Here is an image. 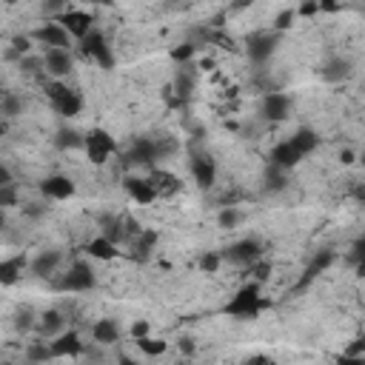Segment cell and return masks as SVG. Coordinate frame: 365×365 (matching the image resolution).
<instances>
[{
	"label": "cell",
	"mask_w": 365,
	"mask_h": 365,
	"mask_svg": "<svg viewBox=\"0 0 365 365\" xmlns=\"http://www.w3.org/2000/svg\"><path fill=\"white\" fill-rule=\"evenodd\" d=\"M262 282L251 279L245 285L237 288V294L222 305V314L228 317H237V319H257L265 308V299H262V291H259Z\"/></svg>",
	"instance_id": "cell-1"
},
{
	"label": "cell",
	"mask_w": 365,
	"mask_h": 365,
	"mask_svg": "<svg viewBox=\"0 0 365 365\" xmlns=\"http://www.w3.org/2000/svg\"><path fill=\"white\" fill-rule=\"evenodd\" d=\"M54 291L60 294H86V291H94L97 288V274L91 268V262L86 259H74L63 274L54 277Z\"/></svg>",
	"instance_id": "cell-2"
},
{
	"label": "cell",
	"mask_w": 365,
	"mask_h": 365,
	"mask_svg": "<svg viewBox=\"0 0 365 365\" xmlns=\"http://www.w3.org/2000/svg\"><path fill=\"white\" fill-rule=\"evenodd\" d=\"M43 91H46V97H48L51 108H54L60 117L71 120V117H77V114L83 111V94H80L77 88H71L68 83L48 77V80H46V86H43Z\"/></svg>",
	"instance_id": "cell-3"
},
{
	"label": "cell",
	"mask_w": 365,
	"mask_h": 365,
	"mask_svg": "<svg viewBox=\"0 0 365 365\" xmlns=\"http://www.w3.org/2000/svg\"><path fill=\"white\" fill-rule=\"evenodd\" d=\"M160 163V148H157V137H134L128 143V148L120 154V165L125 171H140V168H154Z\"/></svg>",
	"instance_id": "cell-4"
},
{
	"label": "cell",
	"mask_w": 365,
	"mask_h": 365,
	"mask_svg": "<svg viewBox=\"0 0 365 365\" xmlns=\"http://www.w3.org/2000/svg\"><path fill=\"white\" fill-rule=\"evenodd\" d=\"M279 40H282V34L274 29H262V31L248 34L245 37V57L251 60V66H265L277 54Z\"/></svg>",
	"instance_id": "cell-5"
},
{
	"label": "cell",
	"mask_w": 365,
	"mask_h": 365,
	"mask_svg": "<svg viewBox=\"0 0 365 365\" xmlns=\"http://www.w3.org/2000/svg\"><path fill=\"white\" fill-rule=\"evenodd\" d=\"M262 257H265V245H262L259 237H242V240L231 242L228 248H222V259L231 262V265H237V268H245V271L257 259H262Z\"/></svg>",
	"instance_id": "cell-6"
},
{
	"label": "cell",
	"mask_w": 365,
	"mask_h": 365,
	"mask_svg": "<svg viewBox=\"0 0 365 365\" xmlns=\"http://www.w3.org/2000/svg\"><path fill=\"white\" fill-rule=\"evenodd\" d=\"M83 151H86V157H88L91 165H106V163L117 154V140H114L106 128L94 125V128L86 131V145H83Z\"/></svg>",
	"instance_id": "cell-7"
},
{
	"label": "cell",
	"mask_w": 365,
	"mask_h": 365,
	"mask_svg": "<svg viewBox=\"0 0 365 365\" xmlns=\"http://www.w3.org/2000/svg\"><path fill=\"white\" fill-rule=\"evenodd\" d=\"M80 54L91 63H97L100 68H114L117 57H114V48L108 46V37L100 31V29H91L83 40H80Z\"/></svg>",
	"instance_id": "cell-8"
},
{
	"label": "cell",
	"mask_w": 365,
	"mask_h": 365,
	"mask_svg": "<svg viewBox=\"0 0 365 365\" xmlns=\"http://www.w3.org/2000/svg\"><path fill=\"white\" fill-rule=\"evenodd\" d=\"M188 171L194 177V182L205 191L217 182V160L211 157V151L205 148H191L188 151Z\"/></svg>",
	"instance_id": "cell-9"
},
{
	"label": "cell",
	"mask_w": 365,
	"mask_h": 365,
	"mask_svg": "<svg viewBox=\"0 0 365 365\" xmlns=\"http://www.w3.org/2000/svg\"><path fill=\"white\" fill-rule=\"evenodd\" d=\"M123 191H125V197H128L131 202H137V205H151V202L160 200V194H157V188L151 185V180H148V177H140L137 171H125V177H123Z\"/></svg>",
	"instance_id": "cell-10"
},
{
	"label": "cell",
	"mask_w": 365,
	"mask_h": 365,
	"mask_svg": "<svg viewBox=\"0 0 365 365\" xmlns=\"http://www.w3.org/2000/svg\"><path fill=\"white\" fill-rule=\"evenodd\" d=\"M291 106H294V103H291V97H288L285 91L271 88V91H265L262 100H259V114H262V120H268V123H282V120H288Z\"/></svg>",
	"instance_id": "cell-11"
},
{
	"label": "cell",
	"mask_w": 365,
	"mask_h": 365,
	"mask_svg": "<svg viewBox=\"0 0 365 365\" xmlns=\"http://www.w3.org/2000/svg\"><path fill=\"white\" fill-rule=\"evenodd\" d=\"M31 34V40L34 43H40V46H46V48H68L71 46V34L57 23V20H48V23H40L34 31H29Z\"/></svg>",
	"instance_id": "cell-12"
},
{
	"label": "cell",
	"mask_w": 365,
	"mask_h": 365,
	"mask_svg": "<svg viewBox=\"0 0 365 365\" xmlns=\"http://www.w3.org/2000/svg\"><path fill=\"white\" fill-rule=\"evenodd\" d=\"M74 40H83L91 29H94V14L91 11H86V9H66L60 17H54Z\"/></svg>",
	"instance_id": "cell-13"
},
{
	"label": "cell",
	"mask_w": 365,
	"mask_h": 365,
	"mask_svg": "<svg viewBox=\"0 0 365 365\" xmlns=\"http://www.w3.org/2000/svg\"><path fill=\"white\" fill-rule=\"evenodd\" d=\"M43 60H46V74L54 77V80H66L74 71V54H71V48H46L43 51Z\"/></svg>",
	"instance_id": "cell-14"
},
{
	"label": "cell",
	"mask_w": 365,
	"mask_h": 365,
	"mask_svg": "<svg viewBox=\"0 0 365 365\" xmlns=\"http://www.w3.org/2000/svg\"><path fill=\"white\" fill-rule=\"evenodd\" d=\"M194 88H197V71H194V66H191V63H180L177 71H174V77H171V88H168V91H171V94L177 97V103L182 106V103L191 100Z\"/></svg>",
	"instance_id": "cell-15"
},
{
	"label": "cell",
	"mask_w": 365,
	"mask_h": 365,
	"mask_svg": "<svg viewBox=\"0 0 365 365\" xmlns=\"http://www.w3.org/2000/svg\"><path fill=\"white\" fill-rule=\"evenodd\" d=\"M37 188H40V194L46 200H71L77 194V185H74V180L68 174H48V177L40 180Z\"/></svg>",
	"instance_id": "cell-16"
},
{
	"label": "cell",
	"mask_w": 365,
	"mask_h": 365,
	"mask_svg": "<svg viewBox=\"0 0 365 365\" xmlns=\"http://www.w3.org/2000/svg\"><path fill=\"white\" fill-rule=\"evenodd\" d=\"M60 265H63V254H60L57 248H46V251H40L37 257H31L29 274L37 277V279H54L57 271H60Z\"/></svg>",
	"instance_id": "cell-17"
},
{
	"label": "cell",
	"mask_w": 365,
	"mask_h": 365,
	"mask_svg": "<svg viewBox=\"0 0 365 365\" xmlns=\"http://www.w3.org/2000/svg\"><path fill=\"white\" fill-rule=\"evenodd\" d=\"M48 342H51L54 359H77V356H83V351H86V342L80 339V334H77L74 328L57 334V336L48 339Z\"/></svg>",
	"instance_id": "cell-18"
},
{
	"label": "cell",
	"mask_w": 365,
	"mask_h": 365,
	"mask_svg": "<svg viewBox=\"0 0 365 365\" xmlns=\"http://www.w3.org/2000/svg\"><path fill=\"white\" fill-rule=\"evenodd\" d=\"M157 242H160V231L143 228V231L128 242V259H131V262H148Z\"/></svg>",
	"instance_id": "cell-19"
},
{
	"label": "cell",
	"mask_w": 365,
	"mask_h": 365,
	"mask_svg": "<svg viewBox=\"0 0 365 365\" xmlns=\"http://www.w3.org/2000/svg\"><path fill=\"white\" fill-rule=\"evenodd\" d=\"M302 160H305V154L291 143V137H288V140H279V143L271 148V154H268V163H274V165H279V168H285V171H294Z\"/></svg>",
	"instance_id": "cell-20"
},
{
	"label": "cell",
	"mask_w": 365,
	"mask_h": 365,
	"mask_svg": "<svg viewBox=\"0 0 365 365\" xmlns=\"http://www.w3.org/2000/svg\"><path fill=\"white\" fill-rule=\"evenodd\" d=\"M331 262H334V251H328V248H325V251H317V254L308 259V265L302 268V277H299V282L294 285V291L308 288V285H311L322 271H328V268H331Z\"/></svg>",
	"instance_id": "cell-21"
},
{
	"label": "cell",
	"mask_w": 365,
	"mask_h": 365,
	"mask_svg": "<svg viewBox=\"0 0 365 365\" xmlns=\"http://www.w3.org/2000/svg\"><path fill=\"white\" fill-rule=\"evenodd\" d=\"M83 251H86V257H91V259H97V262H111V259L120 257V245H117L114 240H108L106 234L91 237V240L83 245Z\"/></svg>",
	"instance_id": "cell-22"
},
{
	"label": "cell",
	"mask_w": 365,
	"mask_h": 365,
	"mask_svg": "<svg viewBox=\"0 0 365 365\" xmlns=\"http://www.w3.org/2000/svg\"><path fill=\"white\" fill-rule=\"evenodd\" d=\"M148 180H151V185L157 188V194H160V200L163 197H174V194H180V188H182V180L174 174V171H168V168H148Z\"/></svg>",
	"instance_id": "cell-23"
},
{
	"label": "cell",
	"mask_w": 365,
	"mask_h": 365,
	"mask_svg": "<svg viewBox=\"0 0 365 365\" xmlns=\"http://www.w3.org/2000/svg\"><path fill=\"white\" fill-rule=\"evenodd\" d=\"M97 228H100V234H106V237H108V240H114L117 245L128 242L125 214H100V217H97Z\"/></svg>",
	"instance_id": "cell-24"
},
{
	"label": "cell",
	"mask_w": 365,
	"mask_h": 365,
	"mask_svg": "<svg viewBox=\"0 0 365 365\" xmlns=\"http://www.w3.org/2000/svg\"><path fill=\"white\" fill-rule=\"evenodd\" d=\"M351 74H354V63H351L348 57H342V54L328 57V60L322 63V68H319V77H322L325 83H342V80H348Z\"/></svg>",
	"instance_id": "cell-25"
},
{
	"label": "cell",
	"mask_w": 365,
	"mask_h": 365,
	"mask_svg": "<svg viewBox=\"0 0 365 365\" xmlns=\"http://www.w3.org/2000/svg\"><path fill=\"white\" fill-rule=\"evenodd\" d=\"M37 336H43V339H54L57 334H63L66 331V314L60 311V308H48V311H43L40 317H37Z\"/></svg>",
	"instance_id": "cell-26"
},
{
	"label": "cell",
	"mask_w": 365,
	"mask_h": 365,
	"mask_svg": "<svg viewBox=\"0 0 365 365\" xmlns=\"http://www.w3.org/2000/svg\"><path fill=\"white\" fill-rule=\"evenodd\" d=\"M91 339L94 342H100V345H117L120 339H123V328H120V322L117 319H111V317H103V319H97L94 325H91Z\"/></svg>",
	"instance_id": "cell-27"
},
{
	"label": "cell",
	"mask_w": 365,
	"mask_h": 365,
	"mask_svg": "<svg viewBox=\"0 0 365 365\" xmlns=\"http://www.w3.org/2000/svg\"><path fill=\"white\" fill-rule=\"evenodd\" d=\"M29 257L26 254H14V257H6L3 262H0V282L3 285H14L20 277H23V271H29Z\"/></svg>",
	"instance_id": "cell-28"
},
{
	"label": "cell",
	"mask_w": 365,
	"mask_h": 365,
	"mask_svg": "<svg viewBox=\"0 0 365 365\" xmlns=\"http://www.w3.org/2000/svg\"><path fill=\"white\" fill-rule=\"evenodd\" d=\"M288 174H291V171H285V168L268 163V165H265V174H262V188H265V194H279V191H285V188H288Z\"/></svg>",
	"instance_id": "cell-29"
},
{
	"label": "cell",
	"mask_w": 365,
	"mask_h": 365,
	"mask_svg": "<svg viewBox=\"0 0 365 365\" xmlns=\"http://www.w3.org/2000/svg\"><path fill=\"white\" fill-rule=\"evenodd\" d=\"M54 145H57L60 151H77V148L86 145V134H80V131L71 128V125H63V128H57V134H54Z\"/></svg>",
	"instance_id": "cell-30"
},
{
	"label": "cell",
	"mask_w": 365,
	"mask_h": 365,
	"mask_svg": "<svg viewBox=\"0 0 365 365\" xmlns=\"http://www.w3.org/2000/svg\"><path fill=\"white\" fill-rule=\"evenodd\" d=\"M291 143L308 157V154H314V151L319 148V134H317L314 128H308V125H299V128L291 134Z\"/></svg>",
	"instance_id": "cell-31"
},
{
	"label": "cell",
	"mask_w": 365,
	"mask_h": 365,
	"mask_svg": "<svg viewBox=\"0 0 365 365\" xmlns=\"http://www.w3.org/2000/svg\"><path fill=\"white\" fill-rule=\"evenodd\" d=\"M17 68H20V74H26V77H48L46 74V60H43V54H23L20 60H17Z\"/></svg>",
	"instance_id": "cell-32"
},
{
	"label": "cell",
	"mask_w": 365,
	"mask_h": 365,
	"mask_svg": "<svg viewBox=\"0 0 365 365\" xmlns=\"http://www.w3.org/2000/svg\"><path fill=\"white\" fill-rule=\"evenodd\" d=\"M23 356H26V362H48V359H54V351H51V342H46L43 336H37L34 342L26 345Z\"/></svg>",
	"instance_id": "cell-33"
},
{
	"label": "cell",
	"mask_w": 365,
	"mask_h": 365,
	"mask_svg": "<svg viewBox=\"0 0 365 365\" xmlns=\"http://www.w3.org/2000/svg\"><path fill=\"white\" fill-rule=\"evenodd\" d=\"M23 108H26V100H23L20 94H14V91H6V94H3V100H0V114H3L6 123H9V120H17V117L23 114Z\"/></svg>",
	"instance_id": "cell-34"
},
{
	"label": "cell",
	"mask_w": 365,
	"mask_h": 365,
	"mask_svg": "<svg viewBox=\"0 0 365 365\" xmlns=\"http://www.w3.org/2000/svg\"><path fill=\"white\" fill-rule=\"evenodd\" d=\"M348 259H351L356 277H365V234H359V237L351 242V248H348Z\"/></svg>",
	"instance_id": "cell-35"
},
{
	"label": "cell",
	"mask_w": 365,
	"mask_h": 365,
	"mask_svg": "<svg viewBox=\"0 0 365 365\" xmlns=\"http://www.w3.org/2000/svg\"><path fill=\"white\" fill-rule=\"evenodd\" d=\"M134 345H137V348H140L145 356H151V359H154V356H163V354L168 351V342H165V339H154L151 334H148V336L134 339Z\"/></svg>",
	"instance_id": "cell-36"
},
{
	"label": "cell",
	"mask_w": 365,
	"mask_h": 365,
	"mask_svg": "<svg viewBox=\"0 0 365 365\" xmlns=\"http://www.w3.org/2000/svg\"><path fill=\"white\" fill-rule=\"evenodd\" d=\"M14 331L17 334H29V331H34L37 328V314L31 311V308H20L17 314H14Z\"/></svg>",
	"instance_id": "cell-37"
},
{
	"label": "cell",
	"mask_w": 365,
	"mask_h": 365,
	"mask_svg": "<svg viewBox=\"0 0 365 365\" xmlns=\"http://www.w3.org/2000/svg\"><path fill=\"white\" fill-rule=\"evenodd\" d=\"M240 222H242V211H240L237 205H225V208L217 214V225H220V228H228V231H231V228H237Z\"/></svg>",
	"instance_id": "cell-38"
},
{
	"label": "cell",
	"mask_w": 365,
	"mask_h": 365,
	"mask_svg": "<svg viewBox=\"0 0 365 365\" xmlns=\"http://www.w3.org/2000/svg\"><path fill=\"white\" fill-rule=\"evenodd\" d=\"M222 262H225V259H222V254H220V251H202V254H200V259H197L200 271H205V274H217Z\"/></svg>",
	"instance_id": "cell-39"
},
{
	"label": "cell",
	"mask_w": 365,
	"mask_h": 365,
	"mask_svg": "<svg viewBox=\"0 0 365 365\" xmlns=\"http://www.w3.org/2000/svg\"><path fill=\"white\" fill-rule=\"evenodd\" d=\"M194 54H197V43H191V40H188V43H180V46L171 48V60H174L177 66H180V63H191Z\"/></svg>",
	"instance_id": "cell-40"
},
{
	"label": "cell",
	"mask_w": 365,
	"mask_h": 365,
	"mask_svg": "<svg viewBox=\"0 0 365 365\" xmlns=\"http://www.w3.org/2000/svg\"><path fill=\"white\" fill-rule=\"evenodd\" d=\"M66 9H71L68 0H40V14H43V17H51V20H54V17H60Z\"/></svg>",
	"instance_id": "cell-41"
},
{
	"label": "cell",
	"mask_w": 365,
	"mask_h": 365,
	"mask_svg": "<svg viewBox=\"0 0 365 365\" xmlns=\"http://www.w3.org/2000/svg\"><path fill=\"white\" fill-rule=\"evenodd\" d=\"M339 359H365V336L351 339V345H345V348H342Z\"/></svg>",
	"instance_id": "cell-42"
},
{
	"label": "cell",
	"mask_w": 365,
	"mask_h": 365,
	"mask_svg": "<svg viewBox=\"0 0 365 365\" xmlns=\"http://www.w3.org/2000/svg\"><path fill=\"white\" fill-rule=\"evenodd\" d=\"M157 148H160V160H165V157L177 154L180 143H177V140H174L171 134H157Z\"/></svg>",
	"instance_id": "cell-43"
},
{
	"label": "cell",
	"mask_w": 365,
	"mask_h": 365,
	"mask_svg": "<svg viewBox=\"0 0 365 365\" xmlns=\"http://www.w3.org/2000/svg\"><path fill=\"white\" fill-rule=\"evenodd\" d=\"M297 20V9H285V11H279L277 17H274V31H288L291 29V23Z\"/></svg>",
	"instance_id": "cell-44"
},
{
	"label": "cell",
	"mask_w": 365,
	"mask_h": 365,
	"mask_svg": "<svg viewBox=\"0 0 365 365\" xmlns=\"http://www.w3.org/2000/svg\"><path fill=\"white\" fill-rule=\"evenodd\" d=\"M0 205L3 208H14L17 205V182L0 185Z\"/></svg>",
	"instance_id": "cell-45"
},
{
	"label": "cell",
	"mask_w": 365,
	"mask_h": 365,
	"mask_svg": "<svg viewBox=\"0 0 365 365\" xmlns=\"http://www.w3.org/2000/svg\"><path fill=\"white\" fill-rule=\"evenodd\" d=\"M248 271L254 274L251 279H257V282H265V279H268V274H271V262H268V259L262 257V259H257V262H254V265H251Z\"/></svg>",
	"instance_id": "cell-46"
},
{
	"label": "cell",
	"mask_w": 365,
	"mask_h": 365,
	"mask_svg": "<svg viewBox=\"0 0 365 365\" xmlns=\"http://www.w3.org/2000/svg\"><path fill=\"white\" fill-rule=\"evenodd\" d=\"M128 334H131V339H140V336H148V334H151V325H148V319H137V322H131V328H128Z\"/></svg>",
	"instance_id": "cell-47"
},
{
	"label": "cell",
	"mask_w": 365,
	"mask_h": 365,
	"mask_svg": "<svg viewBox=\"0 0 365 365\" xmlns=\"http://www.w3.org/2000/svg\"><path fill=\"white\" fill-rule=\"evenodd\" d=\"M319 11V0H308V3H302L299 9H297V17H311V14H317Z\"/></svg>",
	"instance_id": "cell-48"
},
{
	"label": "cell",
	"mask_w": 365,
	"mask_h": 365,
	"mask_svg": "<svg viewBox=\"0 0 365 365\" xmlns=\"http://www.w3.org/2000/svg\"><path fill=\"white\" fill-rule=\"evenodd\" d=\"M177 348H180V354H182V356H194V351H197V345H194V339H191V336H182V339L177 342Z\"/></svg>",
	"instance_id": "cell-49"
},
{
	"label": "cell",
	"mask_w": 365,
	"mask_h": 365,
	"mask_svg": "<svg viewBox=\"0 0 365 365\" xmlns=\"http://www.w3.org/2000/svg\"><path fill=\"white\" fill-rule=\"evenodd\" d=\"M351 197H354L356 202H362V205H365V182L354 180V182H351Z\"/></svg>",
	"instance_id": "cell-50"
},
{
	"label": "cell",
	"mask_w": 365,
	"mask_h": 365,
	"mask_svg": "<svg viewBox=\"0 0 365 365\" xmlns=\"http://www.w3.org/2000/svg\"><path fill=\"white\" fill-rule=\"evenodd\" d=\"M23 211H26L29 217H40V214H46V205H43V202H26Z\"/></svg>",
	"instance_id": "cell-51"
},
{
	"label": "cell",
	"mask_w": 365,
	"mask_h": 365,
	"mask_svg": "<svg viewBox=\"0 0 365 365\" xmlns=\"http://www.w3.org/2000/svg\"><path fill=\"white\" fill-rule=\"evenodd\" d=\"M9 182H14L11 168H9V163H0V185H9Z\"/></svg>",
	"instance_id": "cell-52"
},
{
	"label": "cell",
	"mask_w": 365,
	"mask_h": 365,
	"mask_svg": "<svg viewBox=\"0 0 365 365\" xmlns=\"http://www.w3.org/2000/svg\"><path fill=\"white\" fill-rule=\"evenodd\" d=\"M339 160H342V163H354V154H351V151H342Z\"/></svg>",
	"instance_id": "cell-53"
},
{
	"label": "cell",
	"mask_w": 365,
	"mask_h": 365,
	"mask_svg": "<svg viewBox=\"0 0 365 365\" xmlns=\"http://www.w3.org/2000/svg\"><path fill=\"white\" fill-rule=\"evenodd\" d=\"M248 3H251V0H237V3L231 6V9H242V6H248Z\"/></svg>",
	"instance_id": "cell-54"
},
{
	"label": "cell",
	"mask_w": 365,
	"mask_h": 365,
	"mask_svg": "<svg viewBox=\"0 0 365 365\" xmlns=\"http://www.w3.org/2000/svg\"><path fill=\"white\" fill-rule=\"evenodd\" d=\"M359 160H362V165H365V148H362V154H359Z\"/></svg>",
	"instance_id": "cell-55"
}]
</instances>
